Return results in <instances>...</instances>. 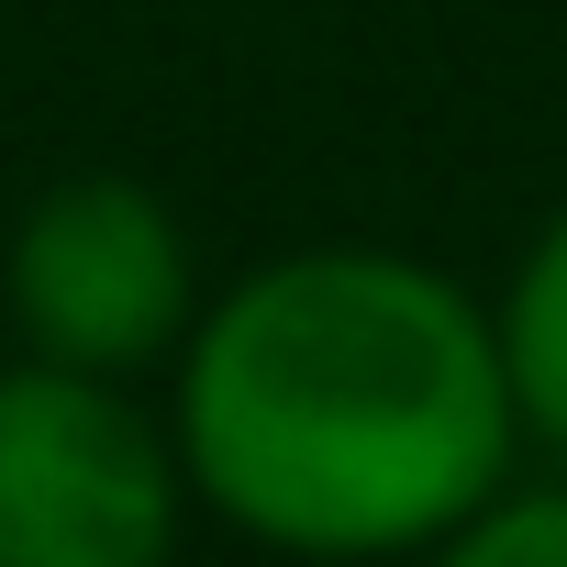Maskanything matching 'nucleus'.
<instances>
[{"mask_svg": "<svg viewBox=\"0 0 567 567\" xmlns=\"http://www.w3.org/2000/svg\"><path fill=\"white\" fill-rule=\"evenodd\" d=\"M0 312H12L23 357H56L90 379H145L178 357V334L200 312L189 234L145 178L79 167L23 200L12 245H0Z\"/></svg>", "mask_w": 567, "mask_h": 567, "instance_id": "7ed1b4c3", "label": "nucleus"}, {"mask_svg": "<svg viewBox=\"0 0 567 567\" xmlns=\"http://www.w3.org/2000/svg\"><path fill=\"white\" fill-rule=\"evenodd\" d=\"M189 467L134 379L56 357L0 368V567H178Z\"/></svg>", "mask_w": 567, "mask_h": 567, "instance_id": "f03ea898", "label": "nucleus"}, {"mask_svg": "<svg viewBox=\"0 0 567 567\" xmlns=\"http://www.w3.org/2000/svg\"><path fill=\"white\" fill-rule=\"evenodd\" d=\"M501 357H512V401H523V445H545L567 467V200L534 223V245L501 278Z\"/></svg>", "mask_w": 567, "mask_h": 567, "instance_id": "20e7f679", "label": "nucleus"}, {"mask_svg": "<svg viewBox=\"0 0 567 567\" xmlns=\"http://www.w3.org/2000/svg\"><path fill=\"white\" fill-rule=\"evenodd\" d=\"M189 501L290 567H412L523 467L501 312L401 245H290L167 357Z\"/></svg>", "mask_w": 567, "mask_h": 567, "instance_id": "f257e3e1", "label": "nucleus"}, {"mask_svg": "<svg viewBox=\"0 0 567 567\" xmlns=\"http://www.w3.org/2000/svg\"><path fill=\"white\" fill-rule=\"evenodd\" d=\"M412 567H567V467L489 489V501H478L445 545H423Z\"/></svg>", "mask_w": 567, "mask_h": 567, "instance_id": "39448f33", "label": "nucleus"}]
</instances>
